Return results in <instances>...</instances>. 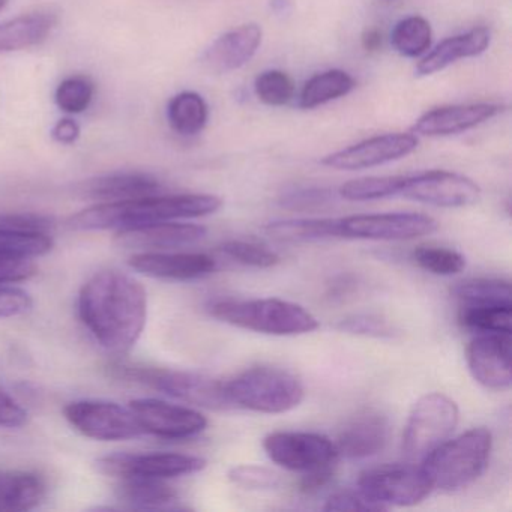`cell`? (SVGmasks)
Wrapping results in <instances>:
<instances>
[{"label":"cell","mask_w":512,"mask_h":512,"mask_svg":"<svg viewBox=\"0 0 512 512\" xmlns=\"http://www.w3.org/2000/svg\"><path fill=\"white\" fill-rule=\"evenodd\" d=\"M226 391L233 407L280 415L302 403L305 388L301 380L283 368L259 365L242 371L226 382Z\"/></svg>","instance_id":"cell-5"},{"label":"cell","mask_w":512,"mask_h":512,"mask_svg":"<svg viewBox=\"0 0 512 512\" xmlns=\"http://www.w3.org/2000/svg\"><path fill=\"white\" fill-rule=\"evenodd\" d=\"M229 479L244 490H274L281 484L280 475L268 467L241 464L229 470Z\"/></svg>","instance_id":"cell-39"},{"label":"cell","mask_w":512,"mask_h":512,"mask_svg":"<svg viewBox=\"0 0 512 512\" xmlns=\"http://www.w3.org/2000/svg\"><path fill=\"white\" fill-rule=\"evenodd\" d=\"M382 46V34L377 29H367L362 35V47L367 52H376Z\"/></svg>","instance_id":"cell-49"},{"label":"cell","mask_w":512,"mask_h":512,"mask_svg":"<svg viewBox=\"0 0 512 512\" xmlns=\"http://www.w3.org/2000/svg\"><path fill=\"white\" fill-rule=\"evenodd\" d=\"M461 328L475 334H511L512 305H464L458 307Z\"/></svg>","instance_id":"cell-30"},{"label":"cell","mask_w":512,"mask_h":512,"mask_svg":"<svg viewBox=\"0 0 512 512\" xmlns=\"http://www.w3.org/2000/svg\"><path fill=\"white\" fill-rule=\"evenodd\" d=\"M266 233L277 241L308 242L322 239L340 238L338 218H298L269 223Z\"/></svg>","instance_id":"cell-29"},{"label":"cell","mask_w":512,"mask_h":512,"mask_svg":"<svg viewBox=\"0 0 512 512\" xmlns=\"http://www.w3.org/2000/svg\"><path fill=\"white\" fill-rule=\"evenodd\" d=\"M254 91L266 106L283 107L295 97V83L289 74L280 70H269L257 76Z\"/></svg>","instance_id":"cell-38"},{"label":"cell","mask_w":512,"mask_h":512,"mask_svg":"<svg viewBox=\"0 0 512 512\" xmlns=\"http://www.w3.org/2000/svg\"><path fill=\"white\" fill-rule=\"evenodd\" d=\"M335 194L326 188H301L284 194L281 203L286 208L307 211V209L323 208L332 202Z\"/></svg>","instance_id":"cell-41"},{"label":"cell","mask_w":512,"mask_h":512,"mask_svg":"<svg viewBox=\"0 0 512 512\" xmlns=\"http://www.w3.org/2000/svg\"><path fill=\"white\" fill-rule=\"evenodd\" d=\"M335 467H326V469L314 470V472L304 473L302 475L299 487L304 493H317V491L329 485L334 478Z\"/></svg>","instance_id":"cell-47"},{"label":"cell","mask_w":512,"mask_h":512,"mask_svg":"<svg viewBox=\"0 0 512 512\" xmlns=\"http://www.w3.org/2000/svg\"><path fill=\"white\" fill-rule=\"evenodd\" d=\"M460 409L448 395H422L410 410L403 433V452L410 463H421L454 433Z\"/></svg>","instance_id":"cell-7"},{"label":"cell","mask_w":512,"mask_h":512,"mask_svg":"<svg viewBox=\"0 0 512 512\" xmlns=\"http://www.w3.org/2000/svg\"><path fill=\"white\" fill-rule=\"evenodd\" d=\"M458 307L464 305H512L511 284L500 278H472L452 290Z\"/></svg>","instance_id":"cell-31"},{"label":"cell","mask_w":512,"mask_h":512,"mask_svg":"<svg viewBox=\"0 0 512 512\" xmlns=\"http://www.w3.org/2000/svg\"><path fill=\"white\" fill-rule=\"evenodd\" d=\"M418 145V137L413 133L382 134L326 155L322 164L329 169L346 172L373 169L406 158L416 151Z\"/></svg>","instance_id":"cell-15"},{"label":"cell","mask_w":512,"mask_h":512,"mask_svg":"<svg viewBox=\"0 0 512 512\" xmlns=\"http://www.w3.org/2000/svg\"><path fill=\"white\" fill-rule=\"evenodd\" d=\"M503 106L494 103L460 104V106L437 107L424 113L412 125L415 136L449 137L466 133L484 122L496 118Z\"/></svg>","instance_id":"cell-20"},{"label":"cell","mask_w":512,"mask_h":512,"mask_svg":"<svg viewBox=\"0 0 512 512\" xmlns=\"http://www.w3.org/2000/svg\"><path fill=\"white\" fill-rule=\"evenodd\" d=\"M208 230L199 224L163 221L118 230L115 242L127 250L169 251L190 247L205 238Z\"/></svg>","instance_id":"cell-19"},{"label":"cell","mask_w":512,"mask_h":512,"mask_svg":"<svg viewBox=\"0 0 512 512\" xmlns=\"http://www.w3.org/2000/svg\"><path fill=\"white\" fill-rule=\"evenodd\" d=\"M167 118H169L170 127L179 136H197L208 124V104L197 92H181L170 101L167 107Z\"/></svg>","instance_id":"cell-28"},{"label":"cell","mask_w":512,"mask_h":512,"mask_svg":"<svg viewBox=\"0 0 512 512\" xmlns=\"http://www.w3.org/2000/svg\"><path fill=\"white\" fill-rule=\"evenodd\" d=\"M64 415L80 434L101 442L136 439L145 434L131 409L112 401H73L65 406Z\"/></svg>","instance_id":"cell-10"},{"label":"cell","mask_w":512,"mask_h":512,"mask_svg":"<svg viewBox=\"0 0 512 512\" xmlns=\"http://www.w3.org/2000/svg\"><path fill=\"white\" fill-rule=\"evenodd\" d=\"M208 310L218 322L275 337L310 334L319 328V320L307 308L280 298L218 299Z\"/></svg>","instance_id":"cell-3"},{"label":"cell","mask_w":512,"mask_h":512,"mask_svg":"<svg viewBox=\"0 0 512 512\" xmlns=\"http://www.w3.org/2000/svg\"><path fill=\"white\" fill-rule=\"evenodd\" d=\"M113 376L151 386L169 397L191 406L208 410L235 409L226 391V382L193 373V371L166 370V368L137 367V365H112Z\"/></svg>","instance_id":"cell-6"},{"label":"cell","mask_w":512,"mask_h":512,"mask_svg":"<svg viewBox=\"0 0 512 512\" xmlns=\"http://www.w3.org/2000/svg\"><path fill=\"white\" fill-rule=\"evenodd\" d=\"M340 329L341 331L352 332V334L374 335V337L391 335V328H389L388 323L373 316H356L344 320V322H341Z\"/></svg>","instance_id":"cell-46"},{"label":"cell","mask_w":512,"mask_h":512,"mask_svg":"<svg viewBox=\"0 0 512 512\" xmlns=\"http://www.w3.org/2000/svg\"><path fill=\"white\" fill-rule=\"evenodd\" d=\"M80 193L101 203L124 202L160 193V182L143 172H115L89 179Z\"/></svg>","instance_id":"cell-22"},{"label":"cell","mask_w":512,"mask_h":512,"mask_svg":"<svg viewBox=\"0 0 512 512\" xmlns=\"http://www.w3.org/2000/svg\"><path fill=\"white\" fill-rule=\"evenodd\" d=\"M358 490L382 511L392 506H415L433 491L421 466L383 464L359 475Z\"/></svg>","instance_id":"cell-8"},{"label":"cell","mask_w":512,"mask_h":512,"mask_svg":"<svg viewBox=\"0 0 512 512\" xmlns=\"http://www.w3.org/2000/svg\"><path fill=\"white\" fill-rule=\"evenodd\" d=\"M116 496L131 509H164L178 500V493L166 479L140 476L121 479L116 487Z\"/></svg>","instance_id":"cell-26"},{"label":"cell","mask_w":512,"mask_h":512,"mask_svg":"<svg viewBox=\"0 0 512 512\" xmlns=\"http://www.w3.org/2000/svg\"><path fill=\"white\" fill-rule=\"evenodd\" d=\"M263 449L269 460L302 475L335 467L340 458L332 440L307 431H275L263 439Z\"/></svg>","instance_id":"cell-9"},{"label":"cell","mask_w":512,"mask_h":512,"mask_svg":"<svg viewBox=\"0 0 512 512\" xmlns=\"http://www.w3.org/2000/svg\"><path fill=\"white\" fill-rule=\"evenodd\" d=\"M493 451V434L475 427L449 437L421 461L422 470L437 490L457 491L472 485L487 470Z\"/></svg>","instance_id":"cell-4"},{"label":"cell","mask_w":512,"mask_h":512,"mask_svg":"<svg viewBox=\"0 0 512 512\" xmlns=\"http://www.w3.org/2000/svg\"><path fill=\"white\" fill-rule=\"evenodd\" d=\"M433 31L430 23L421 16L400 20L391 34L394 49L404 58H418L430 50Z\"/></svg>","instance_id":"cell-32"},{"label":"cell","mask_w":512,"mask_h":512,"mask_svg":"<svg viewBox=\"0 0 512 512\" xmlns=\"http://www.w3.org/2000/svg\"><path fill=\"white\" fill-rule=\"evenodd\" d=\"M94 92L95 86L89 77H68L56 89V104L62 112L79 115L91 106Z\"/></svg>","instance_id":"cell-37"},{"label":"cell","mask_w":512,"mask_h":512,"mask_svg":"<svg viewBox=\"0 0 512 512\" xmlns=\"http://www.w3.org/2000/svg\"><path fill=\"white\" fill-rule=\"evenodd\" d=\"M259 25H242L221 35L206 49L202 64L209 73L227 74L247 65L262 44Z\"/></svg>","instance_id":"cell-21"},{"label":"cell","mask_w":512,"mask_h":512,"mask_svg":"<svg viewBox=\"0 0 512 512\" xmlns=\"http://www.w3.org/2000/svg\"><path fill=\"white\" fill-rule=\"evenodd\" d=\"M491 34L487 28H475L466 34L446 38L436 49L431 50L427 56L416 65V76L425 77L445 70L449 65L461 59L475 58L482 55L490 46Z\"/></svg>","instance_id":"cell-23"},{"label":"cell","mask_w":512,"mask_h":512,"mask_svg":"<svg viewBox=\"0 0 512 512\" xmlns=\"http://www.w3.org/2000/svg\"><path fill=\"white\" fill-rule=\"evenodd\" d=\"M386 2H392V0H386Z\"/></svg>","instance_id":"cell-51"},{"label":"cell","mask_w":512,"mask_h":512,"mask_svg":"<svg viewBox=\"0 0 512 512\" xmlns=\"http://www.w3.org/2000/svg\"><path fill=\"white\" fill-rule=\"evenodd\" d=\"M398 196L436 208H466L478 202L481 188L460 173L428 170L404 176Z\"/></svg>","instance_id":"cell-13"},{"label":"cell","mask_w":512,"mask_h":512,"mask_svg":"<svg viewBox=\"0 0 512 512\" xmlns=\"http://www.w3.org/2000/svg\"><path fill=\"white\" fill-rule=\"evenodd\" d=\"M52 137L61 145H73L79 140L80 127L74 119H61L58 124L53 127Z\"/></svg>","instance_id":"cell-48"},{"label":"cell","mask_w":512,"mask_h":512,"mask_svg":"<svg viewBox=\"0 0 512 512\" xmlns=\"http://www.w3.org/2000/svg\"><path fill=\"white\" fill-rule=\"evenodd\" d=\"M28 421V412L22 404L0 389V428H19Z\"/></svg>","instance_id":"cell-45"},{"label":"cell","mask_w":512,"mask_h":512,"mask_svg":"<svg viewBox=\"0 0 512 512\" xmlns=\"http://www.w3.org/2000/svg\"><path fill=\"white\" fill-rule=\"evenodd\" d=\"M130 409L143 433L152 434L160 439H191L203 433L208 427V419L197 410L157 398H139L131 401Z\"/></svg>","instance_id":"cell-14"},{"label":"cell","mask_w":512,"mask_h":512,"mask_svg":"<svg viewBox=\"0 0 512 512\" xmlns=\"http://www.w3.org/2000/svg\"><path fill=\"white\" fill-rule=\"evenodd\" d=\"M34 259L26 257L0 256V284H17L31 280L37 275Z\"/></svg>","instance_id":"cell-43"},{"label":"cell","mask_w":512,"mask_h":512,"mask_svg":"<svg viewBox=\"0 0 512 512\" xmlns=\"http://www.w3.org/2000/svg\"><path fill=\"white\" fill-rule=\"evenodd\" d=\"M46 493V482L38 473L0 470V512L31 511L41 505Z\"/></svg>","instance_id":"cell-25"},{"label":"cell","mask_w":512,"mask_h":512,"mask_svg":"<svg viewBox=\"0 0 512 512\" xmlns=\"http://www.w3.org/2000/svg\"><path fill=\"white\" fill-rule=\"evenodd\" d=\"M412 259L425 272L440 277L460 274L466 268V257L460 251L442 245H419L413 250Z\"/></svg>","instance_id":"cell-34"},{"label":"cell","mask_w":512,"mask_h":512,"mask_svg":"<svg viewBox=\"0 0 512 512\" xmlns=\"http://www.w3.org/2000/svg\"><path fill=\"white\" fill-rule=\"evenodd\" d=\"M473 379L491 391L511 388V334H478L466 349Z\"/></svg>","instance_id":"cell-16"},{"label":"cell","mask_w":512,"mask_h":512,"mask_svg":"<svg viewBox=\"0 0 512 512\" xmlns=\"http://www.w3.org/2000/svg\"><path fill=\"white\" fill-rule=\"evenodd\" d=\"M223 200L212 194H172L124 202L98 203L70 218L74 230H122L163 221L187 220L215 214Z\"/></svg>","instance_id":"cell-2"},{"label":"cell","mask_w":512,"mask_h":512,"mask_svg":"<svg viewBox=\"0 0 512 512\" xmlns=\"http://www.w3.org/2000/svg\"><path fill=\"white\" fill-rule=\"evenodd\" d=\"M221 253L248 268L269 269L281 262L280 254L266 245L244 239H230L221 245Z\"/></svg>","instance_id":"cell-36"},{"label":"cell","mask_w":512,"mask_h":512,"mask_svg":"<svg viewBox=\"0 0 512 512\" xmlns=\"http://www.w3.org/2000/svg\"><path fill=\"white\" fill-rule=\"evenodd\" d=\"M437 221L415 212L361 214L338 218V236L364 241H410L436 232Z\"/></svg>","instance_id":"cell-11"},{"label":"cell","mask_w":512,"mask_h":512,"mask_svg":"<svg viewBox=\"0 0 512 512\" xmlns=\"http://www.w3.org/2000/svg\"><path fill=\"white\" fill-rule=\"evenodd\" d=\"M0 227L26 233H47L50 235L55 223L46 215L19 212V214L0 215Z\"/></svg>","instance_id":"cell-40"},{"label":"cell","mask_w":512,"mask_h":512,"mask_svg":"<svg viewBox=\"0 0 512 512\" xmlns=\"http://www.w3.org/2000/svg\"><path fill=\"white\" fill-rule=\"evenodd\" d=\"M403 181L404 176H370V178L352 179L341 185L338 194L349 202L388 199L400 194Z\"/></svg>","instance_id":"cell-33"},{"label":"cell","mask_w":512,"mask_h":512,"mask_svg":"<svg viewBox=\"0 0 512 512\" xmlns=\"http://www.w3.org/2000/svg\"><path fill=\"white\" fill-rule=\"evenodd\" d=\"M323 511H382L359 490H341L331 494Z\"/></svg>","instance_id":"cell-44"},{"label":"cell","mask_w":512,"mask_h":512,"mask_svg":"<svg viewBox=\"0 0 512 512\" xmlns=\"http://www.w3.org/2000/svg\"><path fill=\"white\" fill-rule=\"evenodd\" d=\"M8 0H0V10H4L7 7Z\"/></svg>","instance_id":"cell-50"},{"label":"cell","mask_w":512,"mask_h":512,"mask_svg":"<svg viewBox=\"0 0 512 512\" xmlns=\"http://www.w3.org/2000/svg\"><path fill=\"white\" fill-rule=\"evenodd\" d=\"M128 265L146 277L169 281H194L214 274L217 262L205 253L140 251L130 257Z\"/></svg>","instance_id":"cell-18"},{"label":"cell","mask_w":512,"mask_h":512,"mask_svg":"<svg viewBox=\"0 0 512 512\" xmlns=\"http://www.w3.org/2000/svg\"><path fill=\"white\" fill-rule=\"evenodd\" d=\"M355 79L346 71L329 70L311 77L299 95L298 106L313 110L338 98L346 97L355 89Z\"/></svg>","instance_id":"cell-27"},{"label":"cell","mask_w":512,"mask_h":512,"mask_svg":"<svg viewBox=\"0 0 512 512\" xmlns=\"http://www.w3.org/2000/svg\"><path fill=\"white\" fill-rule=\"evenodd\" d=\"M206 460L197 455L176 454V452H151V454H131L119 452L97 460V469L107 476L125 479L140 478L170 479L178 476L202 472Z\"/></svg>","instance_id":"cell-12"},{"label":"cell","mask_w":512,"mask_h":512,"mask_svg":"<svg viewBox=\"0 0 512 512\" xmlns=\"http://www.w3.org/2000/svg\"><path fill=\"white\" fill-rule=\"evenodd\" d=\"M32 296L11 284H0V319L22 316L31 310Z\"/></svg>","instance_id":"cell-42"},{"label":"cell","mask_w":512,"mask_h":512,"mask_svg":"<svg viewBox=\"0 0 512 512\" xmlns=\"http://www.w3.org/2000/svg\"><path fill=\"white\" fill-rule=\"evenodd\" d=\"M53 238L47 233H26L0 227V256L37 259L52 251Z\"/></svg>","instance_id":"cell-35"},{"label":"cell","mask_w":512,"mask_h":512,"mask_svg":"<svg viewBox=\"0 0 512 512\" xmlns=\"http://www.w3.org/2000/svg\"><path fill=\"white\" fill-rule=\"evenodd\" d=\"M79 314L103 349L124 355L142 337L148 319V295L136 278L107 269L92 275L80 290Z\"/></svg>","instance_id":"cell-1"},{"label":"cell","mask_w":512,"mask_h":512,"mask_svg":"<svg viewBox=\"0 0 512 512\" xmlns=\"http://www.w3.org/2000/svg\"><path fill=\"white\" fill-rule=\"evenodd\" d=\"M391 425L388 416L377 409H362L344 424L335 440L340 457L364 460L374 457L388 445Z\"/></svg>","instance_id":"cell-17"},{"label":"cell","mask_w":512,"mask_h":512,"mask_svg":"<svg viewBox=\"0 0 512 512\" xmlns=\"http://www.w3.org/2000/svg\"><path fill=\"white\" fill-rule=\"evenodd\" d=\"M58 25V14L35 11L0 23V53L19 52L44 43Z\"/></svg>","instance_id":"cell-24"}]
</instances>
